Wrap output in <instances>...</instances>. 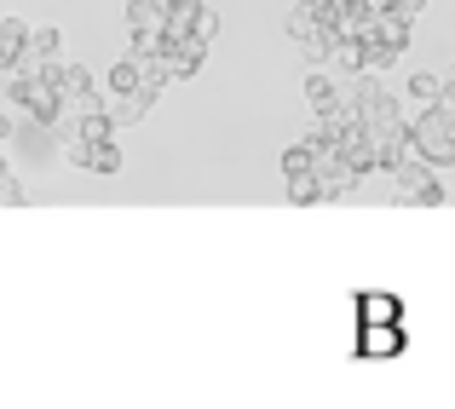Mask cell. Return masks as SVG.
Here are the masks:
<instances>
[{
  "mask_svg": "<svg viewBox=\"0 0 455 409\" xmlns=\"http://www.w3.org/2000/svg\"><path fill=\"white\" fill-rule=\"evenodd\" d=\"M392 179H398V185H392V202H403V208H438V202H444V179H438V167L427 162V156H410Z\"/></svg>",
  "mask_w": 455,
  "mask_h": 409,
  "instance_id": "obj_1",
  "label": "cell"
},
{
  "mask_svg": "<svg viewBox=\"0 0 455 409\" xmlns=\"http://www.w3.org/2000/svg\"><path fill=\"white\" fill-rule=\"evenodd\" d=\"M311 173H317V185H323V196H329V202H334V196H352L357 179H363V173H357V162L340 150V144H317V162H311Z\"/></svg>",
  "mask_w": 455,
  "mask_h": 409,
  "instance_id": "obj_2",
  "label": "cell"
},
{
  "mask_svg": "<svg viewBox=\"0 0 455 409\" xmlns=\"http://www.w3.org/2000/svg\"><path fill=\"white\" fill-rule=\"evenodd\" d=\"M410 346L403 323H357V357H398Z\"/></svg>",
  "mask_w": 455,
  "mask_h": 409,
  "instance_id": "obj_3",
  "label": "cell"
},
{
  "mask_svg": "<svg viewBox=\"0 0 455 409\" xmlns=\"http://www.w3.org/2000/svg\"><path fill=\"white\" fill-rule=\"evenodd\" d=\"M52 58H64V29H52V23H29V52H23L18 69H46Z\"/></svg>",
  "mask_w": 455,
  "mask_h": 409,
  "instance_id": "obj_4",
  "label": "cell"
},
{
  "mask_svg": "<svg viewBox=\"0 0 455 409\" xmlns=\"http://www.w3.org/2000/svg\"><path fill=\"white\" fill-rule=\"evenodd\" d=\"M46 81L64 92V104L81 99V92H92V69L87 64H69V58H52V64H46Z\"/></svg>",
  "mask_w": 455,
  "mask_h": 409,
  "instance_id": "obj_5",
  "label": "cell"
},
{
  "mask_svg": "<svg viewBox=\"0 0 455 409\" xmlns=\"http://www.w3.org/2000/svg\"><path fill=\"white\" fill-rule=\"evenodd\" d=\"M23 52H29V23L0 18V76H12V69L23 64Z\"/></svg>",
  "mask_w": 455,
  "mask_h": 409,
  "instance_id": "obj_6",
  "label": "cell"
},
{
  "mask_svg": "<svg viewBox=\"0 0 455 409\" xmlns=\"http://www.w3.org/2000/svg\"><path fill=\"white\" fill-rule=\"evenodd\" d=\"M357 323H403V300L398 294H352Z\"/></svg>",
  "mask_w": 455,
  "mask_h": 409,
  "instance_id": "obj_7",
  "label": "cell"
},
{
  "mask_svg": "<svg viewBox=\"0 0 455 409\" xmlns=\"http://www.w3.org/2000/svg\"><path fill=\"white\" fill-rule=\"evenodd\" d=\"M202 58H208L202 41H173V46H167V69H173V81H190L202 69Z\"/></svg>",
  "mask_w": 455,
  "mask_h": 409,
  "instance_id": "obj_8",
  "label": "cell"
},
{
  "mask_svg": "<svg viewBox=\"0 0 455 409\" xmlns=\"http://www.w3.org/2000/svg\"><path fill=\"white\" fill-rule=\"evenodd\" d=\"M156 110V92H145V87H139V92H116V99H110V116H116V122H145V116Z\"/></svg>",
  "mask_w": 455,
  "mask_h": 409,
  "instance_id": "obj_9",
  "label": "cell"
},
{
  "mask_svg": "<svg viewBox=\"0 0 455 409\" xmlns=\"http://www.w3.org/2000/svg\"><path fill=\"white\" fill-rule=\"evenodd\" d=\"M363 41H387V46H398V52H403V46H410V18H392V12H387V18H369L363 23Z\"/></svg>",
  "mask_w": 455,
  "mask_h": 409,
  "instance_id": "obj_10",
  "label": "cell"
},
{
  "mask_svg": "<svg viewBox=\"0 0 455 409\" xmlns=\"http://www.w3.org/2000/svg\"><path fill=\"white\" fill-rule=\"evenodd\" d=\"M116 127H122V122H116L110 110H92V116H76V139H81V144H104V139H116Z\"/></svg>",
  "mask_w": 455,
  "mask_h": 409,
  "instance_id": "obj_11",
  "label": "cell"
},
{
  "mask_svg": "<svg viewBox=\"0 0 455 409\" xmlns=\"http://www.w3.org/2000/svg\"><path fill=\"white\" fill-rule=\"evenodd\" d=\"M438 99H444V76H433V69H415V76H410V104H415V110H433Z\"/></svg>",
  "mask_w": 455,
  "mask_h": 409,
  "instance_id": "obj_12",
  "label": "cell"
},
{
  "mask_svg": "<svg viewBox=\"0 0 455 409\" xmlns=\"http://www.w3.org/2000/svg\"><path fill=\"white\" fill-rule=\"evenodd\" d=\"M127 29H167V0H127Z\"/></svg>",
  "mask_w": 455,
  "mask_h": 409,
  "instance_id": "obj_13",
  "label": "cell"
},
{
  "mask_svg": "<svg viewBox=\"0 0 455 409\" xmlns=\"http://www.w3.org/2000/svg\"><path fill=\"white\" fill-rule=\"evenodd\" d=\"M104 87H110V99H116V92H139V87H145V64H139V58L127 52L122 64H116L110 76H104Z\"/></svg>",
  "mask_w": 455,
  "mask_h": 409,
  "instance_id": "obj_14",
  "label": "cell"
},
{
  "mask_svg": "<svg viewBox=\"0 0 455 409\" xmlns=\"http://www.w3.org/2000/svg\"><path fill=\"white\" fill-rule=\"evenodd\" d=\"M306 104H311V116L334 110V104H340V87H334V81L323 76V69H311V76H306Z\"/></svg>",
  "mask_w": 455,
  "mask_h": 409,
  "instance_id": "obj_15",
  "label": "cell"
},
{
  "mask_svg": "<svg viewBox=\"0 0 455 409\" xmlns=\"http://www.w3.org/2000/svg\"><path fill=\"white\" fill-rule=\"evenodd\" d=\"M398 46H387V41H363V76H392L398 69Z\"/></svg>",
  "mask_w": 455,
  "mask_h": 409,
  "instance_id": "obj_16",
  "label": "cell"
},
{
  "mask_svg": "<svg viewBox=\"0 0 455 409\" xmlns=\"http://www.w3.org/2000/svg\"><path fill=\"white\" fill-rule=\"evenodd\" d=\"M283 185H289L294 208H317V202H329V196H323V185H317V173H289Z\"/></svg>",
  "mask_w": 455,
  "mask_h": 409,
  "instance_id": "obj_17",
  "label": "cell"
},
{
  "mask_svg": "<svg viewBox=\"0 0 455 409\" xmlns=\"http://www.w3.org/2000/svg\"><path fill=\"white\" fill-rule=\"evenodd\" d=\"M81 167H87V173H104V179H110V173H122V150H116V139L87 144V162H81Z\"/></svg>",
  "mask_w": 455,
  "mask_h": 409,
  "instance_id": "obj_18",
  "label": "cell"
},
{
  "mask_svg": "<svg viewBox=\"0 0 455 409\" xmlns=\"http://www.w3.org/2000/svg\"><path fill=\"white\" fill-rule=\"evenodd\" d=\"M334 69H346V76H363V41H352V35H340L334 41V58H329Z\"/></svg>",
  "mask_w": 455,
  "mask_h": 409,
  "instance_id": "obj_19",
  "label": "cell"
},
{
  "mask_svg": "<svg viewBox=\"0 0 455 409\" xmlns=\"http://www.w3.org/2000/svg\"><path fill=\"white\" fill-rule=\"evenodd\" d=\"M311 162H317V144H311V139L289 144V150H283V179H289V173H311Z\"/></svg>",
  "mask_w": 455,
  "mask_h": 409,
  "instance_id": "obj_20",
  "label": "cell"
},
{
  "mask_svg": "<svg viewBox=\"0 0 455 409\" xmlns=\"http://www.w3.org/2000/svg\"><path fill=\"white\" fill-rule=\"evenodd\" d=\"M23 202H29V190H23L18 179L6 173V179H0V208H23Z\"/></svg>",
  "mask_w": 455,
  "mask_h": 409,
  "instance_id": "obj_21",
  "label": "cell"
},
{
  "mask_svg": "<svg viewBox=\"0 0 455 409\" xmlns=\"http://www.w3.org/2000/svg\"><path fill=\"white\" fill-rule=\"evenodd\" d=\"M213 35H220V12H202V18H196V29H190V41L213 46Z\"/></svg>",
  "mask_w": 455,
  "mask_h": 409,
  "instance_id": "obj_22",
  "label": "cell"
},
{
  "mask_svg": "<svg viewBox=\"0 0 455 409\" xmlns=\"http://www.w3.org/2000/svg\"><path fill=\"white\" fill-rule=\"evenodd\" d=\"M421 12H427V0H392V18H421Z\"/></svg>",
  "mask_w": 455,
  "mask_h": 409,
  "instance_id": "obj_23",
  "label": "cell"
},
{
  "mask_svg": "<svg viewBox=\"0 0 455 409\" xmlns=\"http://www.w3.org/2000/svg\"><path fill=\"white\" fill-rule=\"evenodd\" d=\"M300 6H311V12H329V6H334V0H300Z\"/></svg>",
  "mask_w": 455,
  "mask_h": 409,
  "instance_id": "obj_24",
  "label": "cell"
},
{
  "mask_svg": "<svg viewBox=\"0 0 455 409\" xmlns=\"http://www.w3.org/2000/svg\"><path fill=\"white\" fill-rule=\"evenodd\" d=\"M444 87L455 92V58H450V69H444Z\"/></svg>",
  "mask_w": 455,
  "mask_h": 409,
  "instance_id": "obj_25",
  "label": "cell"
},
{
  "mask_svg": "<svg viewBox=\"0 0 455 409\" xmlns=\"http://www.w3.org/2000/svg\"><path fill=\"white\" fill-rule=\"evenodd\" d=\"M6 173H12V167H6V150H0V179H6Z\"/></svg>",
  "mask_w": 455,
  "mask_h": 409,
  "instance_id": "obj_26",
  "label": "cell"
},
{
  "mask_svg": "<svg viewBox=\"0 0 455 409\" xmlns=\"http://www.w3.org/2000/svg\"><path fill=\"white\" fill-rule=\"evenodd\" d=\"M0 144H6V122H0Z\"/></svg>",
  "mask_w": 455,
  "mask_h": 409,
  "instance_id": "obj_27",
  "label": "cell"
}]
</instances>
